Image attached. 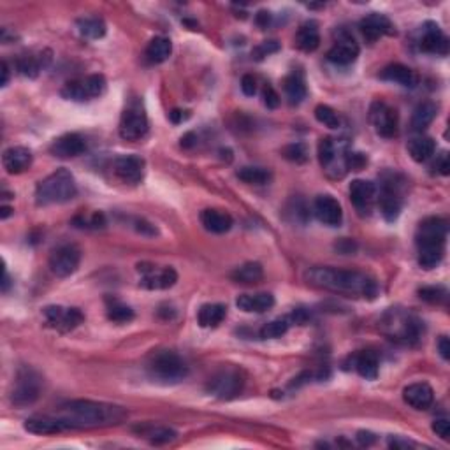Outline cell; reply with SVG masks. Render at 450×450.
Instances as JSON below:
<instances>
[{
    "label": "cell",
    "mask_w": 450,
    "mask_h": 450,
    "mask_svg": "<svg viewBox=\"0 0 450 450\" xmlns=\"http://www.w3.org/2000/svg\"><path fill=\"white\" fill-rule=\"evenodd\" d=\"M231 278L236 284H259L264 278V269H262V266L259 262H246V264L239 266V268H236L232 271Z\"/></svg>",
    "instance_id": "obj_35"
},
{
    "label": "cell",
    "mask_w": 450,
    "mask_h": 450,
    "mask_svg": "<svg viewBox=\"0 0 450 450\" xmlns=\"http://www.w3.org/2000/svg\"><path fill=\"white\" fill-rule=\"evenodd\" d=\"M403 399L406 405H410L415 410H428L435 401V390L429 383L417 382L412 386L405 387L403 390Z\"/></svg>",
    "instance_id": "obj_22"
},
{
    "label": "cell",
    "mask_w": 450,
    "mask_h": 450,
    "mask_svg": "<svg viewBox=\"0 0 450 450\" xmlns=\"http://www.w3.org/2000/svg\"><path fill=\"white\" fill-rule=\"evenodd\" d=\"M433 431L442 440H449L450 436V422L447 419H438L433 422Z\"/></svg>",
    "instance_id": "obj_51"
},
{
    "label": "cell",
    "mask_w": 450,
    "mask_h": 450,
    "mask_svg": "<svg viewBox=\"0 0 450 450\" xmlns=\"http://www.w3.org/2000/svg\"><path fill=\"white\" fill-rule=\"evenodd\" d=\"M42 379L41 374L32 367L25 366L18 371L15 387L11 392V403L15 406H28L39 399Z\"/></svg>",
    "instance_id": "obj_7"
},
{
    "label": "cell",
    "mask_w": 450,
    "mask_h": 450,
    "mask_svg": "<svg viewBox=\"0 0 450 450\" xmlns=\"http://www.w3.org/2000/svg\"><path fill=\"white\" fill-rule=\"evenodd\" d=\"M380 78L386 81H390V83L401 85V87H406V88H413L417 87V83H419L417 72L403 64H392L389 65V67H386L382 72H380Z\"/></svg>",
    "instance_id": "obj_28"
},
{
    "label": "cell",
    "mask_w": 450,
    "mask_h": 450,
    "mask_svg": "<svg viewBox=\"0 0 450 450\" xmlns=\"http://www.w3.org/2000/svg\"><path fill=\"white\" fill-rule=\"evenodd\" d=\"M435 152H436L435 139H431V137L428 136L413 137V139L408 143L410 157H412V160H415V162L419 164L428 162V160L435 155Z\"/></svg>",
    "instance_id": "obj_32"
},
{
    "label": "cell",
    "mask_w": 450,
    "mask_h": 450,
    "mask_svg": "<svg viewBox=\"0 0 450 450\" xmlns=\"http://www.w3.org/2000/svg\"><path fill=\"white\" fill-rule=\"evenodd\" d=\"M107 83L103 74H92V76L83 78V80L69 81L62 88V95L69 101H76V103H87L98 98L106 92Z\"/></svg>",
    "instance_id": "obj_8"
},
{
    "label": "cell",
    "mask_w": 450,
    "mask_h": 450,
    "mask_svg": "<svg viewBox=\"0 0 450 450\" xmlns=\"http://www.w3.org/2000/svg\"><path fill=\"white\" fill-rule=\"evenodd\" d=\"M288 320L287 318H277V320H271L268 324H264V327L261 329V338L262 340H275V338L284 336L288 331Z\"/></svg>",
    "instance_id": "obj_43"
},
{
    "label": "cell",
    "mask_w": 450,
    "mask_h": 450,
    "mask_svg": "<svg viewBox=\"0 0 450 450\" xmlns=\"http://www.w3.org/2000/svg\"><path fill=\"white\" fill-rule=\"evenodd\" d=\"M196 141H197L196 134L189 132V134H185V136L182 137V146L183 148H190V146H193V144H196Z\"/></svg>",
    "instance_id": "obj_58"
},
{
    "label": "cell",
    "mask_w": 450,
    "mask_h": 450,
    "mask_svg": "<svg viewBox=\"0 0 450 450\" xmlns=\"http://www.w3.org/2000/svg\"><path fill=\"white\" fill-rule=\"evenodd\" d=\"M8 81H9V67H8V64H2V87H6V85H8Z\"/></svg>",
    "instance_id": "obj_60"
},
{
    "label": "cell",
    "mask_w": 450,
    "mask_h": 450,
    "mask_svg": "<svg viewBox=\"0 0 450 450\" xmlns=\"http://www.w3.org/2000/svg\"><path fill=\"white\" fill-rule=\"evenodd\" d=\"M236 306L246 313H264L275 306V295L268 294V292L243 294L236 299Z\"/></svg>",
    "instance_id": "obj_25"
},
{
    "label": "cell",
    "mask_w": 450,
    "mask_h": 450,
    "mask_svg": "<svg viewBox=\"0 0 450 450\" xmlns=\"http://www.w3.org/2000/svg\"><path fill=\"white\" fill-rule=\"evenodd\" d=\"M377 193H379L377 185L373 182H367V180H354L350 183V189H348L350 201L361 215H370L371 208L377 202Z\"/></svg>",
    "instance_id": "obj_16"
},
{
    "label": "cell",
    "mask_w": 450,
    "mask_h": 450,
    "mask_svg": "<svg viewBox=\"0 0 450 450\" xmlns=\"http://www.w3.org/2000/svg\"><path fill=\"white\" fill-rule=\"evenodd\" d=\"M245 379L236 367H223L208 382V392L218 399H232L241 394Z\"/></svg>",
    "instance_id": "obj_9"
},
{
    "label": "cell",
    "mask_w": 450,
    "mask_h": 450,
    "mask_svg": "<svg viewBox=\"0 0 450 450\" xmlns=\"http://www.w3.org/2000/svg\"><path fill=\"white\" fill-rule=\"evenodd\" d=\"M334 159H336V144L331 137H324L318 144V162L322 167H327Z\"/></svg>",
    "instance_id": "obj_45"
},
{
    "label": "cell",
    "mask_w": 450,
    "mask_h": 450,
    "mask_svg": "<svg viewBox=\"0 0 450 450\" xmlns=\"http://www.w3.org/2000/svg\"><path fill=\"white\" fill-rule=\"evenodd\" d=\"M85 150H87V143L80 134L74 132L57 137L49 146V152L58 159H74V157L83 155Z\"/></svg>",
    "instance_id": "obj_21"
},
{
    "label": "cell",
    "mask_w": 450,
    "mask_h": 450,
    "mask_svg": "<svg viewBox=\"0 0 450 450\" xmlns=\"http://www.w3.org/2000/svg\"><path fill=\"white\" fill-rule=\"evenodd\" d=\"M42 55H31V57H21L16 64L18 71L21 72L23 76L27 78H37V74L41 72V69L44 67V58H41Z\"/></svg>",
    "instance_id": "obj_41"
},
{
    "label": "cell",
    "mask_w": 450,
    "mask_h": 450,
    "mask_svg": "<svg viewBox=\"0 0 450 450\" xmlns=\"http://www.w3.org/2000/svg\"><path fill=\"white\" fill-rule=\"evenodd\" d=\"M306 282L317 288L345 294L350 297L374 299L379 295V282L370 277L367 272L356 271V269H338V268H311L304 275Z\"/></svg>",
    "instance_id": "obj_1"
},
{
    "label": "cell",
    "mask_w": 450,
    "mask_h": 450,
    "mask_svg": "<svg viewBox=\"0 0 450 450\" xmlns=\"http://www.w3.org/2000/svg\"><path fill=\"white\" fill-rule=\"evenodd\" d=\"M313 211L315 216L320 220L324 225L329 227H340L343 222V209L341 205L338 202V199H334L333 196H318L313 202Z\"/></svg>",
    "instance_id": "obj_20"
},
{
    "label": "cell",
    "mask_w": 450,
    "mask_h": 450,
    "mask_svg": "<svg viewBox=\"0 0 450 450\" xmlns=\"http://www.w3.org/2000/svg\"><path fill=\"white\" fill-rule=\"evenodd\" d=\"M236 174H238V178L241 182L248 183V185H266L271 180V173L268 169H264V167L246 166L241 167Z\"/></svg>",
    "instance_id": "obj_40"
},
{
    "label": "cell",
    "mask_w": 450,
    "mask_h": 450,
    "mask_svg": "<svg viewBox=\"0 0 450 450\" xmlns=\"http://www.w3.org/2000/svg\"><path fill=\"white\" fill-rule=\"evenodd\" d=\"M8 288H9V277H8V271L4 269V282H2V291L8 292Z\"/></svg>",
    "instance_id": "obj_62"
},
{
    "label": "cell",
    "mask_w": 450,
    "mask_h": 450,
    "mask_svg": "<svg viewBox=\"0 0 450 450\" xmlns=\"http://www.w3.org/2000/svg\"><path fill=\"white\" fill-rule=\"evenodd\" d=\"M345 162H347L348 169L361 171L367 164V159H366V155H363V153H348L347 159H345Z\"/></svg>",
    "instance_id": "obj_49"
},
{
    "label": "cell",
    "mask_w": 450,
    "mask_h": 450,
    "mask_svg": "<svg viewBox=\"0 0 450 450\" xmlns=\"http://www.w3.org/2000/svg\"><path fill=\"white\" fill-rule=\"evenodd\" d=\"M264 104L269 107V110H277L278 106H280V95H278V92L275 90L272 87H269V85H266L264 88Z\"/></svg>",
    "instance_id": "obj_48"
},
{
    "label": "cell",
    "mask_w": 450,
    "mask_h": 450,
    "mask_svg": "<svg viewBox=\"0 0 450 450\" xmlns=\"http://www.w3.org/2000/svg\"><path fill=\"white\" fill-rule=\"evenodd\" d=\"M282 157L287 159L288 162L304 164L308 160V157H310V153H308V146L304 143H292L287 144L282 150Z\"/></svg>",
    "instance_id": "obj_44"
},
{
    "label": "cell",
    "mask_w": 450,
    "mask_h": 450,
    "mask_svg": "<svg viewBox=\"0 0 450 450\" xmlns=\"http://www.w3.org/2000/svg\"><path fill=\"white\" fill-rule=\"evenodd\" d=\"M449 37L443 34L442 28L436 25V23H426L420 32V39H419V48L426 53H433V55H449Z\"/></svg>",
    "instance_id": "obj_18"
},
{
    "label": "cell",
    "mask_w": 450,
    "mask_h": 450,
    "mask_svg": "<svg viewBox=\"0 0 450 450\" xmlns=\"http://www.w3.org/2000/svg\"><path fill=\"white\" fill-rule=\"evenodd\" d=\"M146 370L150 379L166 383V386L182 382L189 374V366L183 361V357L173 350H160V352L153 354Z\"/></svg>",
    "instance_id": "obj_5"
},
{
    "label": "cell",
    "mask_w": 450,
    "mask_h": 450,
    "mask_svg": "<svg viewBox=\"0 0 450 450\" xmlns=\"http://www.w3.org/2000/svg\"><path fill=\"white\" fill-rule=\"evenodd\" d=\"M449 236V222L442 216H428L419 223L415 243L419 248V266L426 271L438 268L445 255V243Z\"/></svg>",
    "instance_id": "obj_3"
},
{
    "label": "cell",
    "mask_w": 450,
    "mask_h": 450,
    "mask_svg": "<svg viewBox=\"0 0 450 450\" xmlns=\"http://www.w3.org/2000/svg\"><path fill=\"white\" fill-rule=\"evenodd\" d=\"M44 318L49 327L60 331V333H69V331L76 329L80 324H83L85 315L80 308H65V306H46Z\"/></svg>",
    "instance_id": "obj_15"
},
{
    "label": "cell",
    "mask_w": 450,
    "mask_h": 450,
    "mask_svg": "<svg viewBox=\"0 0 450 450\" xmlns=\"http://www.w3.org/2000/svg\"><path fill=\"white\" fill-rule=\"evenodd\" d=\"M241 90L246 97H252V95L257 94V81L252 74H245L241 78Z\"/></svg>",
    "instance_id": "obj_50"
},
{
    "label": "cell",
    "mask_w": 450,
    "mask_h": 450,
    "mask_svg": "<svg viewBox=\"0 0 450 450\" xmlns=\"http://www.w3.org/2000/svg\"><path fill=\"white\" fill-rule=\"evenodd\" d=\"M359 28L363 37L366 39L370 44L377 42L380 37H383V35L396 34L392 21H390L386 15H380V12H371L366 18L361 19Z\"/></svg>",
    "instance_id": "obj_19"
},
{
    "label": "cell",
    "mask_w": 450,
    "mask_h": 450,
    "mask_svg": "<svg viewBox=\"0 0 450 450\" xmlns=\"http://www.w3.org/2000/svg\"><path fill=\"white\" fill-rule=\"evenodd\" d=\"M225 317H227V306L220 303L202 304L197 311V322H199V326L206 327V329L218 327Z\"/></svg>",
    "instance_id": "obj_31"
},
{
    "label": "cell",
    "mask_w": 450,
    "mask_h": 450,
    "mask_svg": "<svg viewBox=\"0 0 450 450\" xmlns=\"http://www.w3.org/2000/svg\"><path fill=\"white\" fill-rule=\"evenodd\" d=\"M435 169L438 171L440 174H442V176H449L450 174V162H449V153L447 152H443L442 155L438 157V159H436V162H435Z\"/></svg>",
    "instance_id": "obj_52"
},
{
    "label": "cell",
    "mask_w": 450,
    "mask_h": 450,
    "mask_svg": "<svg viewBox=\"0 0 450 450\" xmlns=\"http://www.w3.org/2000/svg\"><path fill=\"white\" fill-rule=\"evenodd\" d=\"M269 21H271V12L268 11H261L257 15V23L261 25V27H268Z\"/></svg>",
    "instance_id": "obj_57"
},
{
    "label": "cell",
    "mask_w": 450,
    "mask_h": 450,
    "mask_svg": "<svg viewBox=\"0 0 450 450\" xmlns=\"http://www.w3.org/2000/svg\"><path fill=\"white\" fill-rule=\"evenodd\" d=\"M352 361V367L357 373L366 380H374L379 377V357L371 350H364V352L356 354L350 357Z\"/></svg>",
    "instance_id": "obj_29"
},
{
    "label": "cell",
    "mask_w": 450,
    "mask_h": 450,
    "mask_svg": "<svg viewBox=\"0 0 450 450\" xmlns=\"http://www.w3.org/2000/svg\"><path fill=\"white\" fill-rule=\"evenodd\" d=\"M201 223L205 225L206 231L213 234H225L232 229L234 220L229 213L220 211V209H205L201 213Z\"/></svg>",
    "instance_id": "obj_26"
},
{
    "label": "cell",
    "mask_w": 450,
    "mask_h": 450,
    "mask_svg": "<svg viewBox=\"0 0 450 450\" xmlns=\"http://www.w3.org/2000/svg\"><path fill=\"white\" fill-rule=\"evenodd\" d=\"M137 271L141 272L139 285L148 291H166L178 282V272L173 268H157V266L143 262L137 266Z\"/></svg>",
    "instance_id": "obj_13"
},
{
    "label": "cell",
    "mask_w": 450,
    "mask_h": 450,
    "mask_svg": "<svg viewBox=\"0 0 450 450\" xmlns=\"http://www.w3.org/2000/svg\"><path fill=\"white\" fill-rule=\"evenodd\" d=\"M23 428L28 433L34 435H57V433H64L65 428L62 420L57 415H34L28 417L23 424Z\"/></svg>",
    "instance_id": "obj_24"
},
{
    "label": "cell",
    "mask_w": 450,
    "mask_h": 450,
    "mask_svg": "<svg viewBox=\"0 0 450 450\" xmlns=\"http://www.w3.org/2000/svg\"><path fill=\"white\" fill-rule=\"evenodd\" d=\"M0 211H2V213H0V218H2V220H6V218H8V216H9V215H11V213H12V209H11V208H8V206H4V208L0 209Z\"/></svg>",
    "instance_id": "obj_61"
},
{
    "label": "cell",
    "mask_w": 450,
    "mask_h": 450,
    "mask_svg": "<svg viewBox=\"0 0 450 450\" xmlns=\"http://www.w3.org/2000/svg\"><path fill=\"white\" fill-rule=\"evenodd\" d=\"M438 114V106L431 101H426V103H420L419 106L413 110L412 114V129L415 132H422L433 123V120Z\"/></svg>",
    "instance_id": "obj_33"
},
{
    "label": "cell",
    "mask_w": 450,
    "mask_h": 450,
    "mask_svg": "<svg viewBox=\"0 0 450 450\" xmlns=\"http://www.w3.org/2000/svg\"><path fill=\"white\" fill-rule=\"evenodd\" d=\"M81 262V250L76 245H60L49 255V269L55 277L67 278L76 272Z\"/></svg>",
    "instance_id": "obj_11"
},
{
    "label": "cell",
    "mask_w": 450,
    "mask_h": 450,
    "mask_svg": "<svg viewBox=\"0 0 450 450\" xmlns=\"http://www.w3.org/2000/svg\"><path fill=\"white\" fill-rule=\"evenodd\" d=\"M412 443L406 442V440H399V438H390L389 440V447L390 449H406V447H410Z\"/></svg>",
    "instance_id": "obj_56"
},
{
    "label": "cell",
    "mask_w": 450,
    "mask_h": 450,
    "mask_svg": "<svg viewBox=\"0 0 450 450\" xmlns=\"http://www.w3.org/2000/svg\"><path fill=\"white\" fill-rule=\"evenodd\" d=\"M120 137L125 141H137L146 136L148 116L139 104H132L123 111L118 127Z\"/></svg>",
    "instance_id": "obj_12"
},
{
    "label": "cell",
    "mask_w": 450,
    "mask_h": 450,
    "mask_svg": "<svg viewBox=\"0 0 450 450\" xmlns=\"http://www.w3.org/2000/svg\"><path fill=\"white\" fill-rule=\"evenodd\" d=\"M336 248L340 250V252H343V254H352L354 250H356V243L348 241V239H343V241L338 243Z\"/></svg>",
    "instance_id": "obj_55"
},
{
    "label": "cell",
    "mask_w": 450,
    "mask_h": 450,
    "mask_svg": "<svg viewBox=\"0 0 450 450\" xmlns=\"http://www.w3.org/2000/svg\"><path fill=\"white\" fill-rule=\"evenodd\" d=\"M107 318L116 324H127V322L134 320V310L127 304H123L118 299H107V306H106Z\"/></svg>",
    "instance_id": "obj_39"
},
{
    "label": "cell",
    "mask_w": 450,
    "mask_h": 450,
    "mask_svg": "<svg viewBox=\"0 0 450 450\" xmlns=\"http://www.w3.org/2000/svg\"><path fill=\"white\" fill-rule=\"evenodd\" d=\"M144 159L137 155H121L114 159L113 173L118 180L130 185H137L144 176Z\"/></svg>",
    "instance_id": "obj_17"
},
{
    "label": "cell",
    "mask_w": 450,
    "mask_h": 450,
    "mask_svg": "<svg viewBox=\"0 0 450 450\" xmlns=\"http://www.w3.org/2000/svg\"><path fill=\"white\" fill-rule=\"evenodd\" d=\"M277 51H280V42L264 41V42H261L257 48H254V51H252V57H254V60H264L266 57H269V55H272V53H277Z\"/></svg>",
    "instance_id": "obj_47"
},
{
    "label": "cell",
    "mask_w": 450,
    "mask_h": 450,
    "mask_svg": "<svg viewBox=\"0 0 450 450\" xmlns=\"http://www.w3.org/2000/svg\"><path fill=\"white\" fill-rule=\"evenodd\" d=\"M169 118H171V121H173V123H182V121L185 120V116H183V111H180V110L171 111Z\"/></svg>",
    "instance_id": "obj_59"
},
{
    "label": "cell",
    "mask_w": 450,
    "mask_h": 450,
    "mask_svg": "<svg viewBox=\"0 0 450 450\" xmlns=\"http://www.w3.org/2000/svg\"><path fill=\"white\" fill-rule=\"evenodd\" d=\"M447 288L445 287H422L419 288V297L426 303L431 304H442L447 301Z\"/></svg>",
    "instance_id": "obj_46"
},
{
    "label": "cell",
    "mask_w": 450,
    "mask_h": 450,
    "mask_svg": "<svg viewBox=\"0 0 450 450\" xmlns=\"http://www.w3.org/2000/svg\"><path fill=\"white\" fill-rule=\"evenodd\" d=\"M438 352H440V356H442L443 361L450 359V341L447 336H442L438 340Z\"/></svg>",
    "instance_id": "obj_54"
},
{
    "label": "cell",
    "mask_w": 450,
    "mask_h": 450,
    "mask_svg": "<svg viewBox=\"0 0 450 450\" xmlns=\"http://www.w3.org/2000/svg\"><path fill=\"white\" fill-rule=\"evenodd\" d=\"M32 152L25 146H11L2 155V166L9 174H21L32 166Z\"/></svg>",
    "instance_id": "obj_23"
},
{
    "label": "cell",
    "mask_w": 450,
    "mask_h": 450,
    "mask_svg": "<svg viewBox=\"0 0 450 450\" xmlns=\"http://www.w3.org/2000/svg\"><path fill=\"white\" fill-rule=\"evenodd\" d=\"M357 442H359L361 447H371L377 442V436L370 431H359L357 433Z\"/></svg>",
    "instance_id": "obj_53"
},
{
    "label": "cell",
    "mask_w": 450,
    "mask_h": 450,
    "mask_svg": "<svg viewBox=\"0 0 450 450\" xmlns=\"http://www.w3.org/2000/svg\"><path fill=\"white\" fill-rule=\"evenodd\" d=\"M382 329L390 340L401 341V343L412 345L420 338L422 322L412 313L401 310H390L383 317Z\"/></svg>",
    "instance_id": "obj_6"
},
{
    "label": "cell",
    "mask_w": 450,
    "mask_h": 450,
    "mask_svg": "<svg viewBox=\"0 0 450 450\" xmlns=\"http://www.w3.org/2000/svg\"><path fill=\"white\" fill-rule=\"evenodd\" d=\"M284 90L292 106L301 104L306 98V85H304L303 78L295 74V72L284 80Z\"/></svg>",
    "instance_id": "obj_36"
},
{
    "label": "cell",
    "mask_w": 450,
    "mask_h": 450,
    "mask_svg": "<svg viewBox=\"0 0 450 450\" xmlns=\"http://www.w3.org/2000/svg\"><path fill=\"white\" fill-rule=\"evenodd\" d=\"M78 31L87 39H103L106 35V23L101 18H81L78 19Z\"/></svg>",
    "instance_id": "obj_38"
},
{
    "label": "cell",
    "mask_w": 450,
    "mask_h": 450,
    "mask_svg": "<svg viewBox=\"0 0 450 450\" xmlns=\"http://www.w3.org/2000/svg\"><path fill=\"white\" fill-rule=\"evenodd\" d=\"M127 410L123 406L97 403L90 399L69 401L57 412V417L67 429H95L116 426L127 419Z\"/></svg>",
    "instance_id": "obj_2"
},
{
    "label": "cell",
    "mask_w": 450,
    "mask_h": 450,
    "mask_svg": "<svg viewBox=\"0 0 450 450\" xmlns=\"http://www.w3.org/2000/svg\"><path fill=\"white\" fill-rule=\"evenodd\" d=\"M359 57V46L352 39L338 41L333 48L327 51V60L336 65H350Z\"/></svg>",
    "instance_id": "obj_27"
},
{
    "label": "cell",
    "mask_w": 450,
    "mask_h": 450,
    "mask_svg": "<svg viewBox=\"0 0 450 450\" xmlns=\"http://www.w3.org/2000/svg\"><path fill=\"white\" fill-rule=\"evenodd\" d=\"M171 53H173V42L162 35L153 37L146 46V58L152 64H162L171 57Z\"/></svg>",
    "instance_id": "obj_34"
},
{
    "label": "cell",
    "mask_w": 450,
    "mask_h": 450,
    "mask_svg": "<svg viewBox=\"0 0 450 450\" xmlns=\"http://www.w3.org/2000/svg\"><path fill=\"white\" fill-rule=\"evenodd\" d=\"M295 46L304 53H311L320 46V32H318L317 23L308 21L299 27L295 34Z\"/></svg>",
    "instance_id": "obj_30"
},
{
    "label": "cell",
    "mask_w": 450,
    "mask_h": 450,
    "mask_svg": "<svg viewBox=\"0 0 450 450\" xmlns=\"http://www.w3.org/2000/svg\"><path fill=\"white\" fill-rule=\"evenodd\" d=\"M370 121L373 125L374 132L379 134V136L386 137V139L397 136L399 116H397V111L394 107H390L389 104L382 103V101H377V103L371 104Z\"/></svg>",
    "instance_id": "obj_10"
},
{
    "label": "cell",
    "mask_w": 450,
    "mask_h": 450,
    "mask_svg": "<svg viewBox=\"0 0 450 450\" xmlns=\"http://www.w3.org/2000/svg\"><path fill=\"white\" fill-rule=\"evenodd\" d=\"M78 196V185L71 171L58 169L35 187V205H65Z\"/></svg>",
    "instance_id": "obj_4"
},
{
    "label": "cell",
    "mask_w": 450,
    "mask_h": 450,
    "mask_svg": "<svg viewBox=\"0 0 450 450\" xmlns=\"http://www.w3.org/2000/svg\"><path fill=\"white\" fill-rule=\"evenodd\" d=\"M315 118H317L318 123L326 125L329 129H338L341 125L340 114H338L333 107L326 106V104H318V106L315 107Z\"/></svg>",
    "instance_id": "obj_42"
},
{
    "label": "cell",
    "mask_w": 450,
    "mask_h": 450,
    "mask_svg": "<svg viewBox=\"0 0 450 450\" xmlns=\"http://www.w3.org/2000/svg\"><path fill=\"white\" fill-rule=\"evenodd\" d=\"M139 433L153 445H166V443L174 442L178 436V433L166 426H146V428H141Z\"/></svg>",
    "instance_id": "obj_37"
},
{
    "label": "cell",
    "mask_w": 450,
    "mask_h": 450,
    "mask_svg": "<svg viewBox=\"0 0 450 450\" xmlns=\"http://www.w3.org/2000/svg\"><path fill=\"white\" fill-rule=\"evenodd\" d=\"M380 211L387 222H394L401 215L403 209V192L401 185L396 182V174H390V180L382 183V192L379 197Z\"/></svg>",
    "instance_id": "obj_14"
}]
</instances>
